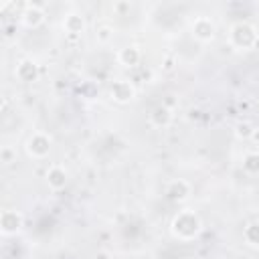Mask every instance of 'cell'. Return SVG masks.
I'll list each match as a JSON object with an SVG mask.
<instances>
[{"label":"cell","instance_id":"14","mask_svg":"<svg viewBox=\"0 0 259 259\" xmlns=\"http://www.w3.org/2000/svg\"><path fill=\"white\" fill-rule=\"evenodd\" d=\"M243 237H245V241H247L249 245H255V247H257V245H259V223L247 225Z\"/></svg>","mask_w":259,"mask_h":259},{"label":"cell","instance_id":"7","mask_svg":"<svg viewBox=\"0 0 259 259\" xmlns=\"http://www.w3.org/2000/svg\"><path fill=\"white\" fill-rule=\"evenodd\" d=\"M47 182L53 190H61L65 184H67V172L61 168V166H53L49 172H47Z\"/></svg>","mask_w":259,"mask_h":259},{"label":"cell","instance_id":"15","mask_svg":"<svg viewBox=\"0 0 259 259\" xmlns=\"http://www.w3.org/2000/svg\"><path fill=\"white\" fill-rule=\"evenodd\" d=\"M243 168L251 174L259 172V154H247L245 160H243Z\"/></svg>","mask_w":259,"mask_h":259},{"label":"cell","instance_id":"9","mask_svg":"<svg viewBox=\"0 0 259 259\" xmlns=\"http://www.w3.org/2000/svg\"><path fill=\"white\" fill-rule=\"evenodd\" d=\"M16 77L20 81H34L38 77V69L32 61H22L18 67H16Z\"/></svg>","mask_w":259,"mask_h":259},{"label":"cell","instance_id":"12","mask_svg":"<svg viewBox=\"0 0 259 259\" xmlns=\"http://www.w3.org/2000/svg\"><path fill=\"white\" fill-rule=\"evenodd\" d=\"M150 119H152L154 125H168L170 119H172V113H170L168 107H156V109L152 111Z\"/></svg>","mask_w":259,"mask_h":259},{"label":"cell","instance_id":"16","mask_svg":"<svg viewBox=\"0 0 259 259\" xmlns=\"http://www.w3.org/2000/svg\"><path fill=\"white\" fill-rule=\"evenodd\" d=\"M253 125L251 123H247V121H243V123H237V136L239 138H251L253 136Z\"/></svg>","mask_w":259,"mask_h":259},{"label":"cell","instance_id":"21","mask_svg":"<svg viewBox=\"0 0 259 259\" xmlns=\"http://www.w3.org/2000/svg\"><path fill=\"white\" fill-rule=\"evenodd\" d=\"M251 138H255V140H259V132H257V130H255V132H253V136H251Z\"/></svg>","mask_w":259,"mask_h":259},{"label":"cell","instance_id":"11","mask_svg":"<svg viewBox=\"0 0 259 259\" xmlns=\"http://www.w3.org/2000/svg\"><path fill=\"white\" fill-rule=\"evenodd\" d=\"M117 59H119L121 65H125V67H134V65L140 63V51H138L136 47H125V49L119 51Z\"/></svg>","mask_w":259,"mask_h":259},{"label":"cell","instance_id":"2","mask_svg":"<svg viewBox=\"0 0 259 259\" xmlns=\"http://www.w3.org/2000/svg\"><path fill=\"white\" fill-rule=\"evenodd\" d=\"M231 40L237 45V47H251L255 42V28L245 24V22H239L231 28Z\"/></svg>","mask_w":259,"mask_h":259},{"label":"cell","instance_id":"3","mask_svg":"<svg viewBox=\"0 0 259 259\" xmlns=\"http://www.w3.org/2000/svg\"><path fill=\"white\" fill-rule=\"evenodd\" d=\"M26 150H28V154L34 156V158H45V156L49 154V150H51V142H49V138H47L45 134H34V136L28 140Z\"/></svg>","mask_w":259,"mask_h":259},{"label":"cell","instance_id":"13","mask_svg":"<svg viewBox=\"0 0 259 259\" xmlns=\"http://www.w3.org/2000/svg\"><path fill=\"white\" fill-rule=\"evenodd\" d=\"M83 18L79 16V14H69L67 18H65V30L67 32H71V34H79L81 30H83Z\"/></svg>","mask_w":259,"mask_h":259},{"label":"cell","instance_id":"19","mask_svg":"<svg viewBox=\"0 0 259 259\" xmlns=\"http://www.w3.org/2000/svg\"><path fill=\"white\" fill-rule=\"evenodd\" d=\"M93 259H109V255H107V253H97Z\"/></svg>","mask_w":259,"mask_h":259},{"label":"cell","instance_id":"6","mask_svg":"<svg viewBox=\"0 0 259 259\" xmlns=\"http://www.w3.org/2000/svg\"><path fill=\"white\" fill-rule=\"evenodd\" d=\"M111 95H113L115 101L125 103V101H130V99L134 97V87H132L127 81H117V83H113V87H111Z\"/></svg>","mask_w":259,"mask_h":259},{"label":"cell","instance_id":"4","mask_svg":"<svg viewBox=\"0 0 259 259\" xmlns=\"http://www.w3.org/2000/svg\"><path fill=\"white\" fill-rule=\"evenodd\" d=\"M0 227L4 235H12L22 227V217L16 210H4L0 217Z\"/></svg>","mask_w":259,"mask_h":259},{"label":"cell","instance_id":"8","mask_svg":"<svg viewBox=\"0 0 259 259\" xmlns=\"http://www.w3.org/2000/svg\"><path fill=\"white\" fill-rule=\"evenodd\" d=\"M22 20H24L26 26H32L34 28V26H38L45 20V12H42V8H38L34 4H28L26 10L22 12Z\"/></svg>","mask_w":259,"mask_h":259},{"label":"cell","instance_id":"5","mask_svg":"<svg viewBox=\"0 0 259 259\" xmlns=\"http://www.w3.org/2000/svg\"><path fill=\"white\" fill-rule=\"evenodd\" d=\"M192 32L198 40H210L212 34H214V26L208 18H198L194 24H192Z\"/></svg>","mask_w":259,"mask_h":259},{"label":"cell","instance_id":"17","mask_svg":"<svg viewBox=\"0 0 259 259\" xmlns=\"http://www.w3.org/2000/svg\"><path fill=\"white\" fill-rule=\"evenodd\" d=\"M109 38H111V28H109V26L97 28V40H99V42H107Z\"/></svg>","mask_w":259,"mask_h":259},{"label":"cell","instance_id":"18","mask_svg":"<svg viewBox=\"0 0 259 259\" xmlns=\"http://www.w3.org/2000/svg\"><path fill=\"white\" fill-rule=\"evenodd\" d=\"M0 156H2V162L4 164H10L14 158H16V154L10 150V148H2V152H0Z\"/></svg>","mask_w":259,"mask_h":259},{"label":"cell","instance_id":"20","mask_svg":"<svg viewBox=\"0 0 259 259\" xmlns=\"http://www.w3.org/2000/svg\"><path fill=\"white\" fill-rule=\"evenodd\" d=\"M115 8L117 10H125V8H130V4H115Z\"/></svg>","mask_w":259,"mask_h":259},{"label":"cell","instance_id":"10","mask_svg":"<svg viewBox=\"0 0 259 259\" xmlns=\"http://www.w3.org/2000/svg\"><path fill=\"white\" fill-rule=\"evenodd\" d=\"M166 192H168V196H170L172 200H182V198L188 196L190 186H188V182H184V180H174V182H170V186H168Z\"/></svg>","mask_w":259,"mask_h":259},{"label":"cell","instance_id":"1","mask_svg":"<svg viewBox=\"0 0 259 259\" xmlns=\"http://www.w3.org/2000/svg\"><path fill=\"white\" fill-rule=\"evenodd\" d=\"M172 231L182 239H190L200 231V221L194 212H180L172 223Z\"/></svg>","mask_w":259,"mask_h":259}]
</instances>
